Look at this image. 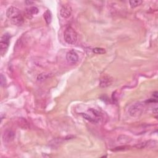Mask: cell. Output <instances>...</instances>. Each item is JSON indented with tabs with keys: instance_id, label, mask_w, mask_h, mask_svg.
<instances>
[{
	"instance_id": "cell-13",
	"label": "cell",
	"mask_w": 158,
	"mask_h": 158,
	"mask_svg": "<svg viewBox=\"0 0 158 158\" xmlns=\"http://www.w3.org/2000/svg\"><path fill=\"white\" fill-rule=\"evenodd\" d=\"M5 77H4V76L3 74H1V79H0V80H1V86H4L6 85V80H5Z\"/></svg>"
},
{
	"instance_id": "cell-7",
	"label": "cell",
	"mask_w": 158,
	"mask_h": 158,
	"mask_svg": "<svg viewBox=\"0 0 158 158\" xmlns=\"http://www.w3.org/2000/svg\"><path fill=\"white\" fill-rule=\"evenodd\" d=\"M112 80L111 77L108 76H104L100 79V86L102 88L107 87L110 85L112 83Z\"/></svg>"
},
{
	"instance_id": "cell-5",
	"label": "cell",
	"mask_w": 158,
	"mask_h": 158,
	"mask_svg": "<svg viewBox=\"0 0 158 158\" xmlns=\"http://www.w3.org/2000/svg\"><path fill=\"white\" fill-rule=\"evenodd\" d=\"M72 9L69 4H64L60 9V15L63 18L67 19L71 16Z\"/></svg>"
},
{
	"instance_id": "cell-10",
	"label": "cell",
	"mask_w": 158,
	"mask_h": 158,
	"mask_svg": "<svg viewBox=\"0 0 158 158\" xmlns=\"http://www.w3.org/2000/svg\"><path fill=\"white\" fill-rule=\"evenodd\" d=\"M43 17L47 24H50L52 21V14L50 10H46L43 14Z\"/></svg>"
},
{
	"instance_id": "cell-3",
	"label": "cell",
	"mask_w": 158,
	"mask_h": 158,
	"mask_svg": "<svg viewBox=\"0 0 158 158\" xmlns=\"http://www.w3.org/2000/svg\"><path fill=\"white\" fill-rule=\"evenodd\" d=\"M10 35L9 33L3 35L0 40V53L2 56L6 54L10 44Z\"/></svg>"
},
{
	"instance_id": "cell-4",
	"label": "cell",
	"mask_w": 158,
	"mask_h": 158,
	"mask_svg": "<svg viewBox=\"0 0 158 158\" xmlns=\"http://www.w3.org/2000/svg\"><path fill=\"white\" fill-rule=\"evenodd\" d=\"M143 110V104L140 103H137L134 105H132V106L129 108V113L131 116L135 117L141 114Z\"/></svg>"
},
{
	"instance_id": "cell-8",
	"label": "cell",
	"mask_w": 158,
	"mask_h": 158,
	"mask_svg": "<svg viewBox=\"0 0 158 158\" xmlns=\"http://www.w3.org/2000/svg\"><path fill=\"white\" fill-rule=\"evenodd\" d=\"M14 134L13 131H12L11 130H6L3 133V138L4 142H11L14 138Z\"/></svg>"
},
{
	"instance_id": "cell-15",
	"label": "cell",
	"mask_w": 158,
	"mask_h": 158,
	"mask_svg": "<svg viewBox=\"0 0 158 158\" xmlns=\"http://www.w3.org/2000/svg\"><path fill=\"white\" fill-rule=\"evenodd\" d=\"M25 3H29V4H32V3H33V1H25Z\"/></svg>"
},
{
	"instance_id": "cell-2",
	"label": "cell",
	"mask_w": 158,
	"mask_h": 158,
	"mask_svg": "<svg viewBox=\"0 0 158 158\" xmlns=\"http://www.w3.org/2000/svg\"><path fill=\"white\" fill-rule=\"evenodd\" d=\"M64 38L69 45H75L77 42V33L72 27L68 26L64 31Z\"/></svg>"
},
{
	"instance_id": "cell-12",
	"label": "cell",
	"mask_w": 158,
	"mask_h": 158,
	"mask_svg": "<svg viewBox=\"0 0 158 158\" xmlns=\"http://www.w3.org/2000/svg\"><path fill=\"white\" fill-rule=\"evenodd\" d=\"M142 3H143V1H141V0H137V1H129L130 5L131 8H135L136 7L140 6Z\"/></svg>"
},
{
	"instance_id": "cell-6",
	"label": "cell",
	"mask_w": 158,
	"mask_h": 158,
	"mask_svg": "<svg viewBox=\"0 0 158 158\" xmlns=\"http://www.w3.org/2000/svg\"><path fill=\"white\" fill-rule=\"evenodd\" d=\"M66 59L69 64H75L78 61V54L74 50L69 51L66 54Z\"/></svg>"
},
{
	"instance_id": "cell-11",
	"label": "cell",
	"mask_w": 158,
	"mask_h": 158,
	"mask_svg": "<svg viewBox=\"0 0 158 158\" xmlns=\"http://www.w3.org/2000/svg\"><path fill=\"white\" fill-rule=\"evenodd\" d=\"M93 51L94 53L97 54H103L106 53V50L104 49L103 48H95L93 50Z\"/></svg>"
},
{
	"instance_id": "cell-1",
	"label": "cell",
	"mask_w": 158,
	"mask_h": 158,
	"mask_svg": "<svg viewBox=\"0 0 158 158\" xmlns=\"http://www.w3.org/2000/svg\"><path fill=\"white\" fill-rule=\"evenodd\" d=\"M6 16L15 25L20 26L24 23V17L20 11L16 7L11 6L9 7L6 11Z\"/></svg>"
},
{
	"instance_id": "cell-14",
	"label": "cell",
	"mask_w": 158,
	"mask_h": 158,
	"mask_svg": "<svg viewBox=\"0 0 158 158\" xmlns=\"http://www.w3.org/2000/svg\"><path fill=\"white\" fill-rule=\"evenodd\" d=\"M127 148V146H121V147H117V148H116V149H115V151L116 150V151H121V150H125V148Z\"/></svg>"
},
{
	"instance_id": "cell-9",
	"label": "cell",
	"mask_w": 158,
	"mask_h": 158,
	"mask_svg": "<svg viewBox=\"0 0 158 158\" xmlns=\"http://www.w3.org/2000/svg\"><path fill=\"white\" fill-rule=\"evenodd\" d=\"M25 12H26V13H27V15L33 16V15H36L38 14L39 12V10H38V8L36 6H31V7L26 9Z\"/></svg>"
}]
</instances>
